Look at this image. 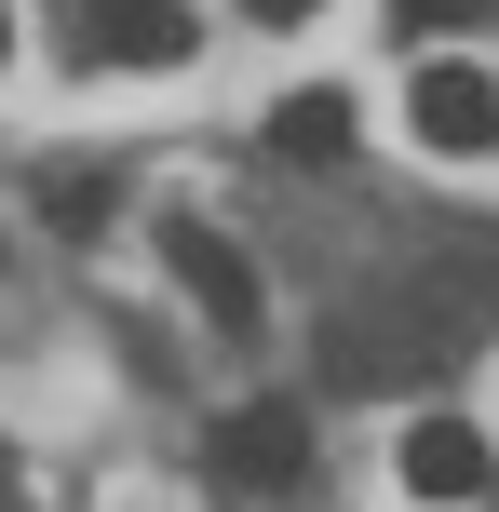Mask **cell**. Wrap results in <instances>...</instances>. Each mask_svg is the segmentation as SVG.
Wrapping results in <instances>:
<instances>
[{
	"label": "cell",
	"instance_id": "cell-2",
	"mask_svg": "<svg viewBox=\"0 0 499 512\" xmlns=\"http://www.w3.org/2000/svg\"><path fill=\"white\" fill-rule=\"evenodd\" d=\"M216 472H230L243 499H284L297 472H311V418L297 405H230L216 418Z\"/></svg>",
	"mask_w": 499,
	"mask_h": 512
},
{
	"label": "cell",
	"instance_id": "cell-4",
	"mask_svg": "<svg viewBox=\"0 0 499 512\" xmlns=\"http://www.w3.org/2000/svg\"><path fill=\"white\" fill-rule=\"evenodd\" d=\"M81 54H108V68H176L189 54V0H81Z\"/></svg>",
	"mask_w": 499,
	"mask_h": 512
},
{
	"label": "cell",
	"instance_id": "cell-10",
	"mask_svg": "<svg viewBox=\"0 0 499 512\" xmlns=\"http://www.w3.org/2000/svg\"><path fill=\"white\" fill-rule=\"evenodd\" d=\"M0 54H14V14H0Z\"/></svg>",
	"mask_w": 499,
	"mask_h": 512
},
{
	"label": "cell",
	"instance_id": "cell-3",
	"mask_svg": "<svg viewBox=\"0 0 499 512\" xmlns=\"http://www.w3.org/2000/svg\"><path fill=\"white\" fill-rule=\"evenodd\" d=\"M162 270H176L230 337H257V324H270V310H257V256H243L230 230H203V216H176V230H162Z\"/></svg>",
	"mask_w": 499,
	"mask_h": 512
},
{
	"label": "cell",
	"instance_id": "cell-9",
	"mask_svg": "<svg viewBox=\"0 0 499 512\" xmlns=\"http://www.w3.org/2000/svg\"><path fill=\"white\" fill-rule=\"evenodd\" d=\"M0 499H14V459H0Z\"/></svg>",
	"mask_w": 499,
	"mask_h": 512
},
{
	"label": "cell",
	"instance_id": "cell-8",
	"mask_svg": "<svg viewBox=\"0 0 499 512\" xmlns=\"http://www.w3.org/2000/svg\"><path fill=\"white\" fill-rule=\"evenodd\" d=\"M243 14H257V27H311L324 0H243Z\"/></svg>",
	"mask_w": 499,
	"mask_h": 512
},
{
	"label": "cell",
	"instance_id": "cell-5",
	"mask_svg": "<svg viewBox=\"0 0 499 512\" xmlns=\"http://www.w3.org/2000/svg\"><path fill=\"white\" fill-rule=\"evenodd\" d=\"M392 472H405V499H473V486H486V432H459V418H405Z\"/></svg>",
	"mask_w": 499,
	"mask_h": 512
},
{
	"label": "cell",
	"instance_id": "cell-1",
	"mask_svg": "<svg viewBox=\"0 0 499 512\" xmlns=\"http://www.w3.org/2000/svg\"><path fill=\"white\" fill-rule=\"evenodd\" d=\"M405 122H419V149L486 162V149H499V81H486V68H459V54H432L419 95H405Z\"/></svg>",
	"mask_w": 499,
	"mask_h": 512
},
{
	"label": "cell",
	"instance_id": "cell-7",
	"mask_svg": "<svg viewBox=\"0 0 499 512\" xmlns=\"http://www.w3.org/2000/svg\"><path fill=\"white\" fill-rule=\"evenodd\" d=\"M405 27H459V14H486V0H392Z\"/></svg>",
	"mask_w": 499,
	"mask_h": 512
},
{
	"label": "cell",
	"instance_id": "cell-6",
	"mask_svg": "<svg viewBox=\"0 0 499 512\" xmlns=\"http://www.w3.org/2000/svg\"><path fill=\"white\" fill-rule=\"evenodd\" d=\"M270 149H284V162H338L351 149V95H284V108H270Z\"/></svg>",
	"mask_w": 499,
	"mask_h": 512
}]
</instances>
